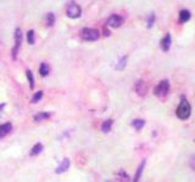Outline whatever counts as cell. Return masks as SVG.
<instances>
[{"label": "cell", "mask_w": 195, "mask_h": 182, "mask_svg": "<svg viewBox=\"0 0 195 182\" xmlns=\"http://www.w3.org/2000/svg\"><path fill=\"white\" fill-rule=\"evenodd\" d=\"M190 113H192L190 103L187 101L185 97H182L181 103H179V106H178V108H177V112H176L177 117H178L179 119H182V120H187V119L190 117Z\"/></svg>", "instance_id": "1"}, {"label": "cell", "mask_w": 195, "mask_h": 182, "mask_svg": "<svg viewBox=\"0 0 195 182\" xmlns=\"http://www.w3.org/2000/svg\"><path fill=\"white\" fill-rule=\"evenodd\" d=\"M80 36H82V39H84L87 41H94V40L99 39L100 33H99V31L93 29V28H84L80 32Z\"/></svg>", "instance_id": "2"}, {"label": "cell", "mask_w": 195, "mask_h": 182, "mask_svg": "<svg viewBox=\"0 0 195 182\" xmlns=\"http://www.w3.org/2000/svg\"><path fill=\"white\" fill-rule=\"evenodd\" d=\"M170 91V83L168 80H161L160 83L157 84V86L155 88L154 93L157 96V97H165Z\"/></svg>", "instance_id": "3"}, {"label": "cell", "mask_w": 195, "mask_h": 182, "mask_svg": "<svg viewBox=\"0 0 195 182\" xmlns=\"http://www.w3.org/2000/svg\"><path fill=\"white\" fill-rule=\"evenodd\" d=\"M22 44V32L20 28L15 31V47L12 49V58L15 60L17 57V52L20 50V46Z\"/></svg>", "instance_id": "4"}, {"label": "cell", "mask_w": 195, "mask_h": 182, "mask_svg": "<svg viewBox=\"0 0 195 182\" xmlns=\"http://www.w3.org/2000/svg\"><path fill=\"white\" fill-rule=\"evenodd\" d=\"M82 15V9L78 4L76 2H71L67 7V16L71 18H78Z\"/></svg>", "instance_id": "5"}, {"label": "cell", "mask_w": 195, "mask_h": 182, "mask_svg": "<svg viewBox=\"0 0 195 182\" xmlns=\"http://www.w3.org/2000/svg\"><path fill=\"white\" fill-rule=\"evenodd\" d=\"M123 23V17L120 15H112L107 18V26L112 28H118Z\"/></svg>", "instance_id": "6"}, {"label": "cell", "mask_w": 195, "mask_h": 182, "mask_svg": "<svg viewBox=\"0 0 195 182\" xmlns=\"http://www.w3.org/2000/svg\"><path fill=\"white\" fill-rule=\"evenodd\" d=\"M171 44H172L171 34L167 33V34L165 35V38H162V40H161V49H162L163 51H168L170 47H171Z\"/></svg>", "instance_id": "7"}, {"label": "cell", "mask_w": 195, "mask_h": 182, "mask_svg": "<svg viewBox=\"0 0 195 182\" xmlns=\"http://www.w3.org/2000/svg\"><path fill=\"white\" fill-rule=\"evenodd\" d=\"M69 164H71V161H69V158H65V159L60 163V165L56 168V174H61V172H65L66 170H69Z\"/></svg>", "instance_id": "8"}, {"label": "cell", "mask_w": 195, "mask_h": 182, "mask_svg": "<svg viewBox=\"0 0 195 182\" xmlns=\"http://www.w3.org/2000/svg\"><path fill=\"white\" fill-rule=\"evenodd\" d=\"M136 91H137L140 96H144L146 93V91H148V88H146L145 83L141 81V80L137 81V84H136Z\"/></svg>", "instance_id": "9"}, {"label": "cell", "mask_w": 195, "mask_h": 182, "mask_svg": "<svg viewBox=\"0 0 195 182\" xmlns=\"http://www.w3.org/2000/svg\"><path fill=\"white\" fill-rule=\"evenodd\" d=\"M11 129H12L11 123H5V124L0 125V138L6 136V135L11 131Z\"/></svg>", "instance_id": "10"}, {"label": "cell", "mask_w": 195, "mask_h": 182, "mask_svg": "<svg viewBox=\"0 0 195 182\" xmlns=\"http://www.w3.org/2000/svg\"><path fill=\"white\" fill-rule=\"evenodd\" d=\"M50 117H51V113H50V112H40V113H38L34 117V120L35 122H43V120H45V119H49Z\"/></svg>", "instance_id": "11"}, {"label": "cell", "mask_w": 195, "mask_h": 182, "mask_svg": "<svg viewBox=\"0 0 195 182\" xmlns=\"http://www.w3.org/2000/svg\"><path fill=\"white\" fill-rule=\"evenodd\" d=\"M114 124V120L112 119H107V120H105L103 123V125H101V131L105 132V134H107L110 130H111V126Z\"/></svg>", "instance_id": "12"}, {"label": "cell", "mask_w": 195, "mask_h": 182, "mask_svg": "<svg viewBox=\"0 0 195 182\" xmlns=\"http://www.w3.org/2000/svg\"><path fill=\"white\" fill-rule=\"evenodd\" d=\"M190 17H192V15H190V12L188 11V10H182V11L179 12V20H181V22L189 21Z\"/></svg>", "instance_id": "13"}, {"label": "cell", "mask_w": 195, "mask_h": 182, "mask_svg": "<svg viewBox=\"0 0 195 182\" xmlns=\"http://www.w3.org/2000/svg\"><path fill=\"white\" fill-rule=\"evenodd\" d=\"M43 151V145L42 143H35L33 148L31 149V156L32 157H35V156H38L40 152Z\"/></svg>", "instance_id": "14"}, {"label": "cell", "mask_w": 195, "mask_h": 182, "mask_svg": "<svg viewBox=\"0 0 195 182\" xmlns=\"http://www.w3.org/2000/svg\"><path fill=\"white\" fill-rule=\"evenodd\" d=\"M49 72H50V68H49L48 63L43 62V63L40 65V68H39V73H40V75H42V77H46V75L49 74Z\"/></svg>", "instance_id": "15"}, {"label": "cell", "mask_w": 195, "mask_h": 182, "mask_svg": "<svg viewBox=\"0 0 195 182\" xmlns=\"http://www.w3.org/2000/svg\"><path fill=\"white\" fill-rule=\"evenodd\" d=\"M144 165H145V160H143V163L139 165V168H138V170H137V174H136V176H134V179H133V182H139L140 175H141L143 169H144Z\"/></svg>", "instance_id": "16"}, {"label": "cell", "mask_w": 195, "mask_h": 182, "mask_svg": "<svg viewBox=\"0 0 195 182\" xmlns=\"http://www.w3.org/2000/svg\"><path fill=\"white\" fill-rule=\"evenodd\" d=\"M26 75H27V79L29 81V88L31 89H34V77H33V74H32V72L29 69L26 70Z\"/></svg>", "instance_id": "17"}, {"label": "cell", "mask_w": 195, "mask_h": 182, "mask_svg": "<svg viewBox=\"0 0 195 182\" xmlns=\"http://www.w3.org/2000/svg\"><path fill=\"white\" fill-rule=\"evenodd\" d=\"M132 125L134 126L137 130H140V129H143V126L145 125V122L143 119H136V120L132 122Z\"/></svg>", "instance_id": "18"}, {"label": "cell", "mask_w": 195, "mask_h": 182, "mask_svg": "<svg viewBox=\"0 0 195 182\" xmlns=\"http://www.w3.org/2000/svg\"><path fill=\"white\" fill-rule=\"evenodd\" d=\"M127 65V56L122 57L120 61H118V63H117V66H116V69H118V70H122V69L126 67Z\"/></svg>", "instance_id": "19"}, {"label": "cell", "mask_w": 195, "mask_h": 182, "mask_svg": "<svg viewBox=\"0 0 195 182\" xmlns=\"http://www.w3.org/2000/svg\"><path fill=\"white\" fill-rule=\"evenodd\" d=\"M54 23H55V16H54V13H48L46 15V24L50 27Z\"/></svg>", "instance_id": "20"}, {"label": "cell", "mask_w": 195, "mask_h": 182, "mask_svg": "<svg viewBox=\"0 0 195 182\" xmlns=\"http://www.w3.org/2000/svg\"><path fill=\"white\" fill-rule=\"evenodd\" d=\"M43 97V91H38V92H35L34 95H33V97H32V100H31V102L32 103H37L40 98Z\"/></svg>", "instance_id": "21"}, {"label": "cell", "mask_w": 195, "mask_h": 182, "mask_svg": "<svg viewBox=\"0 0 195 182\" xmlns=\"http://www.w3.org/2000/svg\"><path fill=\"white\" fill-rule=\"evenodd\" d=\"M27 40H28V44H34L35 41L34 31H28V33H27Z\"/></svg>", "instance_id": "22"}, {"label": "cell", "mask_w": 195, "mask_h": 182, "mask_svg": "<svg viewBox=\"0 0 195 182\" xmlns=\"http://www.w3.org/2000/svg\"><path fill=\"white\" fill-rule=\"evenodd\" d=\"M154 22H155V15L154 13H150L149 17H148V27L151 28L154 26Z\"/></svg>", "instance_id": "23"}, {"label": "cell", "mask_w": 195, "mask_h": 182, "mask_svg": "<svg viewBox=\"0 0 195 182\" xmlns=\"http://www.w3.org/2000/svg\"><path fill=\"white\" fill-rule=\"evenodd\" d=\"M4 107H5V103H3V104H0V115H1V112H3V109H4Z\"/></svg>", "instance_id": "24"}, {"label": "cell", "mask_w": 195, "mask_h": 182, "mask_svg": "<svg viewBox=\"0 0 195 182\" xmlns=\"http://www.w3.org/2000/svg\"><path fill=\"white\" fill-rule=\"evenodd\" d=\"M106 182H111V181H106Z\"/></svg>", "instance_id": "25"}]
</instances>
